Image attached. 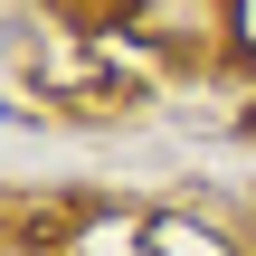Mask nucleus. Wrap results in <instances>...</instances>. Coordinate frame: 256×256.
Instances as JSON below:
<instances>
[{
    "mask_svg": "<svg viewBox=\"0 0 256 256\" xmlns=\"http://www.w3.org/2000/svg\"><path fill=\"white\" fill-rule=\"evenodd\" d=\"M28 124H38V104H10L0 95V133H28Z\"/></svg>",
    "mask_w": 256,
    "mask_h": 256,
    "instance_id": "obj_1",
    "label": "nucleus"
},
{
    "mask_svg": "<svg viewBox=\"0 0 256 256\" xmlns=\"http://www.w3.org/2000/svg\"><path fill=\"white\" fill-rule=\"evenodd\" d=\"M247 133H256V114H247Z\"/></svg>",
    "mask_w": 256,
    "mask_h": 256,
    "instance_id": "obj_2",
    "label": "nucleus"
},
{
    "mask_svg": "<svg viewBox=\"0 0 256 256\" xmlns=\"http://www.w3.org/2000/svg\"><path fill=\"white\" fill-rule=\"evenodd\" d=\"M152 256H162V247H152Z\"/></svg>",
    "mask_w": 256,
    "mask_h": 256,
    "instance_id": "obj_3",
    "label": "nucleus"
}]
</instances>
